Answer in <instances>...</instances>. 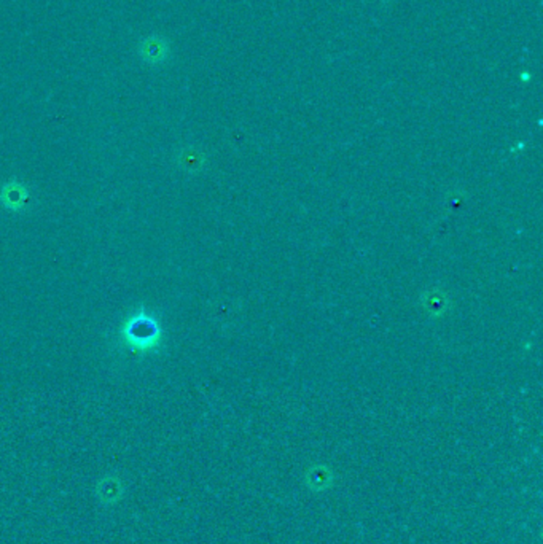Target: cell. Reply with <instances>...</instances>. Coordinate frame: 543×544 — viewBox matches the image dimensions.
<instances>
[{
    "instance_id": "obj_2",
    "label": "cell",
    "mask_w": 543,
    "mask_h": 544,
    "mask_svg": "<svg viewBox=\"0 0 543 544\" xmlns=\"http://www.w3.org/2000/svg\"><path fill=\"white\" fill-rule=\"evenodd\" d=\"M142 58L150 64H160L167 58L169 48L161 37H147L141 43Z\"/></svg>"
},
{
    "instance_id": "obj_1",
    "label": "cell",
    "mask_w": 543,
    "mask_h": 544,
    "mask_svg": "<svg viewBox=\"0 0 543 544\" xmlns=\"http://www.w3.org/2000/svg\"><path fill=\"white\" fill-rule=\"evenodd\" d=\"M126 339L132 347L147 349V347H152L156 339H158V327L150 318L137 317L136 320L128 323Z\"/></svg>"
}]
</instances>
